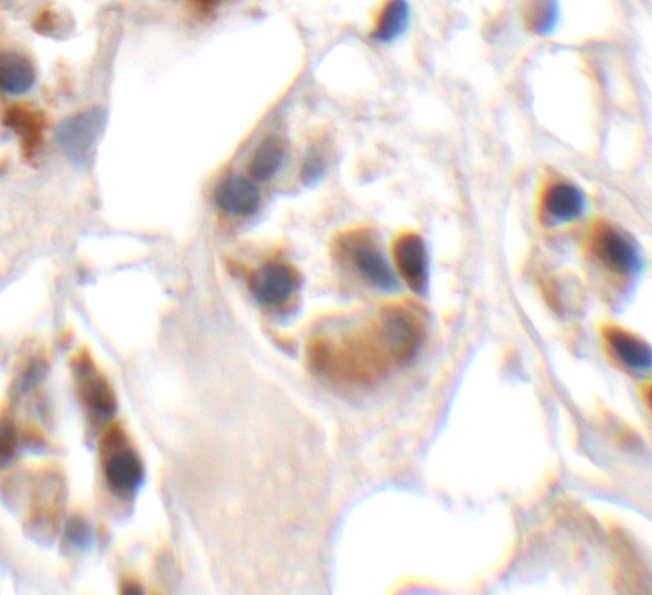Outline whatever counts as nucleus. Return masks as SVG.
Segmentation results:
<instances>
[{
	"label": "nucleus",
	"instance_id": "7",
	"mask_svg": "<svg viewBox=\"0 0 652 595\" xmlns=\"http://www.w3.org/2000/svg\"><path fill=\"white\" fill-rule=\"evenodd\" d=\"M351 260L355 271L373 288L393 291L398 286V278L388 264L384 252L369 239H359L351 246Z\"/></svg>",
	"mask_w": 652,
	"mask_h": 595
},
{
	"label": "nucleus",
	"instance_id": "11",
	"mask_svg": "<svg viewBox=\"0 0 652 595\" xmlns=\"http://www.w3.org/2000/svg\"><path fill=\"white\" fill-rule=\"evenodd\" d=\"M35 69L19 54H0V90L8 94H24L32 90Z\"/></svg>",
	"mask_w": 652,
	"mask_h": 595
},
{
	"label": "nucleus",
	"instance_id": "6",
	"mask_svg": "<svg viewBox=\"0 0 652 595\" xmlns=\"http://www.w3.org/2000/svg\"><path fill=\"white\" fill-rule=\"evenodd\" d=\"M541 210L554 224H568L584 216L587 197L574 183L554 180L541 193Z\"/></svg>",
	"mask_w": 652,
	"mask_h": 595
},
{
	"label": "nucleus",
	"instance_id": "9",
	"mask_svg": "<svg viewBox=\"0 0 652 595\" xmlns=\"http://www.w3.org/2000/svg\"><path fill=\"white\" fill-rule=\"evenodd\" d=\"M77 380L80 394L86 405L97 416H112L116 408L115 392L102 375L97 374L93 364L79 361L77 364Z\"/></svg>",
	"mask_w": 652,
	"mask_h": 595
},
{
	"label": "nucleus",
	"instance_id": "18",
	"mask_svg": "<svg viewBox=\"0 0 652 595\" xmlns=\"http://www.w3.org/2000/svg\"><path fill=\"white\" fill-rule=\"evenodd\" d=\"M324 174V160L318 154H310L304 164V179L315 183Z\"/></svg>",
	"mask_w": 652,
	"mask_h": 595
},
{
	"label": "nucleus",
	"instance_id": "3",
	"mask_svg": "<svg viewBox=\"0 0 652 595\" xmlns=\"http://www.w3.org/2000/svg\"><path fill=\"white\" fill-rule=\"evenodd\" d=\"M393 260L405 285L416 294L426 293L429 285V253L424 239L418 233L405 232L396 238Z\"/></svg>",
	"mask_w": 652,
	"mask_h": 595
},
{
	"label": "nucleus",
	"instance_id": "2",
	"mask_svg": "<svg viewBox=\"0 0 652 595\" xmlns=\"http://www.w3.org/2000/svg\"><path fill=\"white\" fill-rule=\"evenodd\" d=\"M104 125L105 111L101 108L85 111L63 122L57 132L61 152L76 166H86L93 157Z\"/></svg>",
	"mask_w": 652,
	"mask_h": 595
},
{
	"label": "nucleus",
	"instance_id": "15",
	"mask_svg": "<svg viewBox=\"0 0 652 595\" xmlns=\"http://www.w3.org/2000/svg\"><path fill=\"white\" fill-rule=\"evenodd\" d=\"M8 125L15 130L27 147L38 144L41 138V122L38 115L27 110H11L8 113Z\"/></svg>",
	"mask_w": 652,
	"mask_h": 595
},
{
	"label": "nucleus",
	"instance_id": "14",
	"mask_svg": "<svg viewBox=\"0 0 652 595\" xmlns=\"http://www.w3.org/2000/svg\"><path fill=\"white\" fill-rule=\"evenodd\" d=\"M282 163H284V149L277 139L269 138L258 147L252 157L249 171L258 182H268L282 168Z\"/></svg>",
	"mask_w": 652,
	"mask_h": 595
},
{
	"label": "nucleus",
	"instance_id": "5",
	"mask_svg": "<svg viewBox=\"0 0 652 595\" xmlns=\"http://www.w3.org/2000/svg\"><path fill=\"white\" fill-rule=\"evenodd\" d=\"M602 341L612 357L629 371H648L651 367V347L642 336L618 324H602Z\"/></svg>",
	"mask_w": 652,
	"mask_h": 595
},
{
	"label": "nucleus",
	"instance_id": "17",
	"mask_svg": "<svg viewBox=\"0 0 652 595\" xmlns=\"http://www.w3.org/2000/svg\"><path fill=\"white\" fill-rule=\"evenodd\" d=\"M16 449L15 425L0 419V460H8Z\"/></svg>",
	"mask_w": 652,
	"mask_h": 595
},
{
	"label": "nucleus",
	"instance_id": "19",
	"mask_svg": "<svg viewBox=\"0 0 652 595\" xmlns=\"http://www.w3.org/2000/svg\"><path fill=\"white\" fill-rule=\"evenodd\" d=\"M138 588H140V586L132 585V583H127L126 589H124V592H127V594H129V592H133V594H138V592H140V589H138Z\"/></svg>",
	"mask_w": 652,
	"mask_h": 595
},
{
	"label": "nucleus",
	"instance_id": "13",
	"mask_svg": "<svg viewBox=\"0 0 652 595\" xmlns=\"http://www.w3.org/2000/svg\"><path fill=\"white\" fill-rule=\"evenodd\" d=\"M524 24L535 35L548 36L556 29L560 10L557 0H526Z\"/></svg>",
	"mask_w": 652,
	"mask_h": 595
},
{
	"label": "nucleus",
	"instance_id": "1",
	"mask_svg": "<svg viewBox=\"0 0 652 595\" xmlns=\"http://www.w3.org/2000/svg\"><path fill=\"white\" fill-rule=\"evenodd\" d=\"M588 252L609 274L632 278L642 269V255L631 236L606 221L593 224L588 233Z\"/></svg>",
	"mask_w": 652,
	"mask_h": 595
},
{
	"label": "nucleus",
	"instance_id": "16",
	"mask_svg": "<svg viewBox=\"0 0 652 595\" xmlns=\"http://www.w3.org/2000/svg\"><path fill=\"white\" fill-rule=\"evenodd\" d=\"M66 538L79 549H86L91 542L90 527L80 517H72L66 527Z\"/></svg>",
	"mask_w": 652,
	"mask_h": 595
},
{
	"label": "nucleus",
	"instance_id": "8",
	"mask_svg": "<svg viewBox=\"0 0 652 595\" xmlns=\"http://www.w3.org/2000/svg\"><path fill=\"white\" fill-rule=\"evenodd\" d=\"M260 191L241 175H230L216 189V204L233 216H251L260 207Z\"/></svg>",
	"mask_w": 652,
	"mask_h": 595
},
{
	"label": "nucleus",
	"instance_id": "12",
	"mask_svg": "<svg viewBox=\"0 0 652 595\" xmlns=\"http://www.w3.org/2000/svg\"><path fill=\"white\" fill-rule=\"evenodd\" d=\"M409 22V2L407 0H390L380 15L374 36L380 43H391V41L398 40L399 36L404 35L405 30L409 29Z\"/></svg>",
	"mask_w": 652,
	"mask_h": 595
},
{
	"label": "nucleus",
	"instance_id": "10",
	"mask_svg": "<svg viewBox=\"0 0 652 595\" xmlns=\"http://www.w3.org/2000/svg\"><path fill=\"white\" fill-rule=\"evenodd\" d=\"M105 477L122 494L135 492L144 480V467L132 449H118L105 461Z\"/></svg>",
	"mask_w": 652,
	"mask_h": 595
},
{
	"label": "nucleus",
	"instance_id": "4",
	"mask_svg": "<svg viewBox=\"0 0 652 595\" xmlns=\"http://www.w3.org/2000/svg\"><path fill=\"white\" fill-rule=\"evenodd\" d=\"M298 274L288 264L268 263L258 269L251 280V291L260 305L280 308L287 305L298 291Z\"/></svg>",
	"mask_w": 652,
	"mask_h": 595
}]
</instances>
